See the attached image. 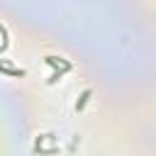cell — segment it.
Here are the masks:
<instances>
[{
	"instance_id": "cell-1",
	"label": "cell",
	"mask_w": 156,
	"mask_h": 156,
	"mask_svg": "<svg viewBox=\"0 0 156 156\" xmlns=\"http://www.w3.org/2000/svg\"><path fill=\"white\" fill-rule=\"evenodd\" d=\"M0 71H2V73H7V76H12V78H22V76H24V71H22V68H12V66H7L5 61H0Z\"/></svg>"
},
{
	"instance_id": "cell-2",
	"label": "cell",
	"mask_w": 156,
	"mask_h": 156,
	"mask_svg": "<svg viewBox=\"0 0 156 156\" xmlns=\"http://www.w3.org/2000/svg\"><path fill=\"white\" fill-rule=\"evenodd\" d=\"M90 100V90H83V95H80V100H78V105H76V110H83V105Z\"/></svg>"
}]
</instances>
